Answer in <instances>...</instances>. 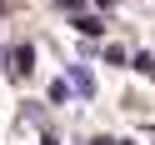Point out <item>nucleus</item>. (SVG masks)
Wrapping results in <instances>:
<instances>
[{"instance_id":"39448f33","label":"nucleus","mask_w":155,"mask_h":145,"mask_svg":"<svg viewBox=\"0 0 155 145\" xmlns=\"http://www.w3.org/2000/svg\"><path fill=\"white\" fill-rule=\"evenodd\" d=\"M40 145H60V140H55V135H40Z\"/></svg>"},{"instance_id":"20e7f679","label":"nucleus","mask_w":155,"mask_h":145,"mask_svg":"<svg viewBox=\"0 0 155 145\" xmlns=\"http://www.w3.org/2000/svg\"><path fill=\"white\" fill-rule=\"evenodd\" d=\"M135 70H140V75H150V80H155V55H150V50H140V55H135Z\"/></svg>"},{"instance_id":"6e6552de","label":"nucleus","mask_w":155,"mask_h":145,"mask_svg":"<svg viewBox=\"0 0 155 145\" xmlns=\"http://www.w3.org/2000/svg\"><path fill=\"white\" fill-rule=\"evenodd\" d=\"M0 65H5V55H0Z\"/></svg>"},{"instance_id":"f257e3e1","label":"nucleus","mask_w":155,"mask_h":145,"mask_svg":"<svg viewBox=\"0 0 155 145\" xmlns=\"http://www.w3.org/2000/svg\"><path fill=\"white\" fill-rule=\"evenodd\" d=\"M10 60H15V65H10L15 75H30V70H35V45H15Z\"/></svg>"},{"instance_id":"7ed1b4c3","label":"nucleus","mask_w":155,"mask_h":145,"mask_svg":"<svg viewBox=\"0 0 155 145\" xmlns=\"http://www.w3.org/2000/svg\"><path fill=\"white\" fill-rule=\"evenodd\" d=\"M75 30L90 35V40H100V35H105V20H100V15H75Z\"/></svg>"},{"instance_id":"423d86ee","label":"nucleus","mask_w":155,"mask_h":145,"mask_svg":"<svg viewBox=\"0 0 155 145\" xmlns=\"http://www.w3.org/2000/svg\"><path fill=\"white\" fill-rule=\"evenodd\" d=\"M110 145H135V140H110Z\"/></svg>"},{"instance_id":"0eeeda50","label":"nucleus","mask_w":155,"mask_h":145,"mask_svg":"<svg viewBox=\"0 0 155 145\" xmlns=\"http://www.w3.org/2000/svg\"><path fill=\"white\" fill-rule=\"evenodd\" d=\"M95 5H110V0H95Z\"/></svg>"},{"instance_id":"f03ea898","label":"nucleus","mask_w":155,"mask_h":145,"mask_svg":"<svg viewBox=\"0 0 155 145\" xmlns=\"http://www.w3.org/2000/svg\"><path fill=\"white\" fill-rule=\"evenodd\" d=\"M70 90H80L85 100H90V95H95V75L85 70V65H70Z\"/></svg>"}]
</instances>
